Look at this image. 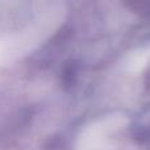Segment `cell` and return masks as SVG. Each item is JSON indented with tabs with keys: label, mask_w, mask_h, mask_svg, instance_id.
Masks as SVG:
<instances>
[{
	"label": "cell",
	"mask_w": 150,
	"mask_h": 150,
	"mask_svg": "<svg viewBox=\"0 0 150 150\" xmlns=\"http://www.w3.org/2000/svg\"><path fill=\"white\" fill-rule=\"evenodd\" d=\"M130 8L140 12H148L150 11V0H127Z\"/></svg>",
	"instance_id": "1"
}]
</instances>
